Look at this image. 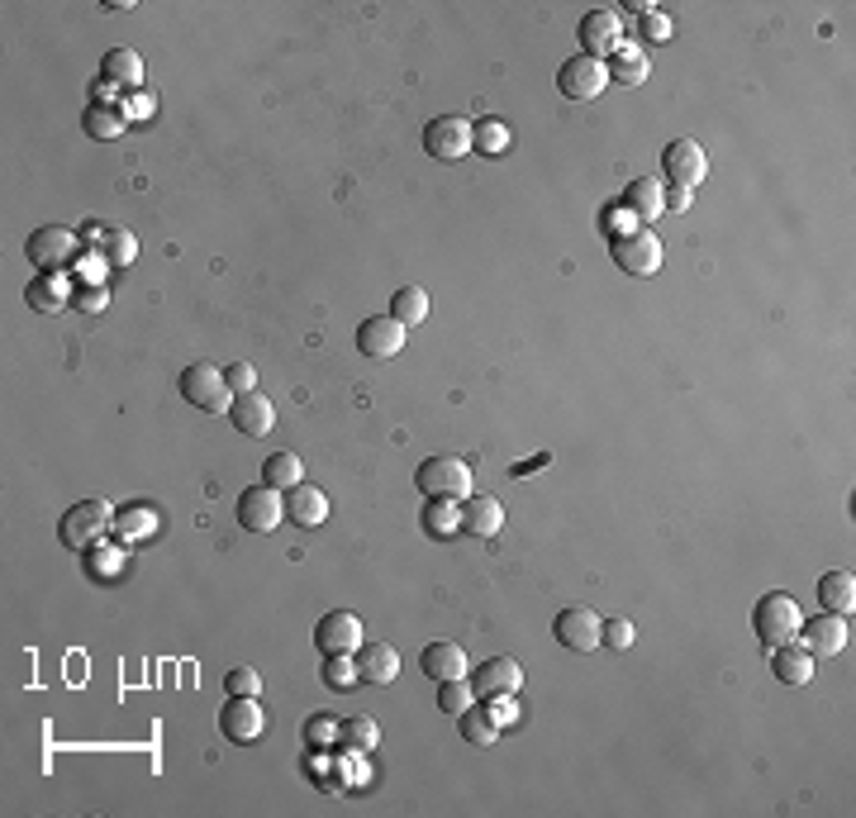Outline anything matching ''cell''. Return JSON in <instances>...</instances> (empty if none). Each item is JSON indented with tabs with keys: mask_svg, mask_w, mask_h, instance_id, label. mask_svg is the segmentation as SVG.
Masks as SVG:
<instances>
[{
	"mask_svg": "<svg viewBox=\"0 0 856 818\" xmlns=\"http://www.w3.org/2000/svg\"><path fill=\"white\" fill-rule=\"evenodd\" d=\"M510 143H514V134H510V124H504V120H476L471 124V148L476 153L504 157V153H510Z\"/></svg>",
	"mask_w": 856,
	"mask_h": 818,
	"instance_id": "cell-30",
	"label": "cell"
},
{
	"mask_svg": "<svg viewBox=\"0 0 856 818\" xmlns=\"http://www.w3.org/2000/svg\"><path fill=\"white\" fill-rule=\"evenodd\" d=\"M690 210V190L686 186H666V215H686Z\"/></svg>",
	"mask_w": 856,
	"mask_h": 818,
	"instance_id": "cell-47",
	"label": "cell"
},
{
	"mask_svg": "<svg viewBox=\"0 0 856 818\" xmlns=\"http://www.w3.org/2000/svg\"><path fill=\"white\" fill-rule=\"evenodd\" d=\"M609 252H614L618 271H628V277H657L661 271V244L653 229H633V234L609 238Z\"/></svg>",
	"mask_w": 856,
	"mask_h": 818,
	"instance_id": "cell-6",
	"label": "cell"
},
{
	"mask_svg": "<svg viewBox=\"0 0 856 818\" xmlns=\"http://www.w3.org/2000/svg\"><path fill=\"white\" fill-rule=\"evenodd\" d=\"M638 34H643L647 43H666V39H671V20H666L661 10H647V14H643V24H638Z\"/></svg>",
	"mask_w": 856,
	"mask_h": 818,
	"instance_id": "cell-42",
	"label": "cell"
},
{
	"mask_svg": "<svg viewBox=\"0 0 856 818\" xmlns=\"http://www.w3.org/2000/svg\"><path fill=\"white\" fill-rule=\"evenodd\" d=\"M661 172H666V186L695 190L709 176V157L695 138H676V143H666V153H661Z\"/></svg>",
	"mask_w": 856,
	"mask_h": 818,
	"instance_id": "cell-9",
	"label": "cell"
},
{
	"mask_svg": "<svg viewBox=\"0 0 856 818\" xmlns=\"http://www.w3.org/2000/svg\"><path fill=\"white\" fill-rule=\"evenodd\" d=\"M390 319H395V324H405V329L424 324V319H428V291H424V286H405V291L390 300Z\"/></svg>",
	"mask_w": 856,
	"mask_h": 818,
	"instance_id": "cell-33",
	"label": "cell"
},
{
	"mask_svg": "<svg viewBox=\"0 0 856 818\" xmlns=\"http://www.w3.org/2000/svg\"><path fill=\"white\" fill-rule=\"evenodd\" d=\"M305 747H310V752H328V747H338V718H328V714L305 718Z\"/></svg>",
	"mask_w": 856,
	"mask_h": 818,
	"instance_id": "cell-38",
	"label": "cell"
},
{
	"mask_svg": "<svg viewBox=\"0 0 856 818\" xmlns=\"http://www.w3.org/2000/svg\"><path fill=\"white\" fill-rule=\"evenodd\" d=\"M219 733L229 743H258L262 737V710L252 695H229V704L219 710Z\"/></svg>",
	"mask_w": 856,
	"mask_h": 818,
	"instance_id": "cell-17",
	"label": "cell"
},
{
	"mask_svg": "<svg viewBox=\"0 0 856 818\" xmlns=\"http://www.w3.org/2000/svg\"><path fill=\"white\" fill-rule=\"evenodd\" d=\"M225 690H229V695H252V700H258L262 695V676L252 666H233L225 676Z\"/></svg>",
	"mask_w": 856,
	"mask_h": 818,
	"instance_id": "cell-40",
	"label": "cell"
},
{
	"mask_svg": "<svg viewBox=\"0 0 856 818\" xmlns=\"http://www.w3.org/2000/svg\"><path fill=\"white\" fill-rule=\"evenodd\" d=\"M818 600L828 614H847L852 619V609H856V576L852 571H828L818 581Z\"/></svg>",
	"mask_w": 856,
	"mask_h": 818,
	"instance_id": "cell-27",
	"label": "cell"
},
{
	"mask_svg": "<svg viewBox=\"0 0 856 818\" xmlns=\"http://www.w3.org/2000/svg\"><path fill=\"white\" fill-rule=\"evenodd\" d=\"M101 76L105 82H115L119 91H138L143 86V58L134 53V48H109V53L101 58Z\"/></svg>",
	"mask_w": 856,
	"mask_h": 818,
	"instance_id": "cell-26",
	"label": "cell"
},
{
	"mask_svg": "<svg viewBox=\"0 0 856 818\" xmlns=\"http://www.w3.org/2000/svg\"><path fill=\"white\" fill-rule=\"evenodd\" d=\"M353 681H362V671L353 662V652H333L324 656V685L328 690H353Z\"/></svg>",
	"mask_w": 856,
	"mask_h": 818,
	"instance_id": "cell-36",
	"label": "cell"
},
{
	"mask_svg": "<svg viewBox=\"0 0 856 818\" xmlns=\"http://www.w3.org/2000/svg\"><path fill=\"white\" fill-rule=\"evenodd\" d=\"M633 215L624 210V205H605V215H599V229H605L609 238H618V234H633V224H628Z\"/></svg>",
	"mask_w": 856,
	"mask_h": 818,
	"instance_id": "cell-44",
	"label": "cell"
},
{
	"mask_svg": "<svg viewBox=\"0 0 856 818\" xmlns=\"http://www.w3.org/2000/svg\"><path fill=\"white\" fill-rule=\"evenodd\" d=\"M300 480H305V467H300V457L295 453H272L262 462V486H272V490H295Z\"/></svg>",
	"mask_w": 856,
	"mask_h": 818,
	"instance_id": "cell-31",
	"label": "cell"
},
{
	"mask_svg": "<svg viewBox=\"0 0 856 818\" xmlns=\"http://www.w3.org/2000/svg\"><path fill=\"white\" fill-rule=\"evenodd\" d=\"M229 420H233V428L243 433V438H267L272 424H276V410H272V400H267V395L248 391V395H233Z\"/></svg>",
	"mask_w": 856,
	"mask_h": 818,
	"instance_id": "cell-18",
	"label": "cell"
},
{
	"mask_svg": "<svg viewBox=\"0 0 856 818\" xmlns=\"http://www.w3.org/2000/svg\"><path fill=\"white\" fill-rule=\"evenodd\" d=\"M486 710L495 714V724H500V728L519 724V704H514V695H495V700H486Z\"/></svg>",
	"mask_w": 856,
	"mask_h": 818,
	"instance_id": "cell-46",
	"label": "cell"
},
{
	"mask_svg": "<svg viewBox=\"0 0 856 818\" xmlns=\"http://www.w3.org/2000/svg\"><path fill=\"white\" fill-rule=\"evenodd\" d=\"M476 704V690H471V681L462 676V681H438V710L442 714H467Z\"/></svg>",
	"mask_w": 856,
	"mask_h": 818,
	"instance_id": "cell-37",
	"label": "cell"
},
{
	"mask_svg": "<svg viewBox=\"0 0 856 818\" xmlns=\"http://www.w3.org/2000/svg\"><path fill=\"white\" fill-rule=\"evenodd\" d=\"M457 728H462V737L471 747H495V737H500V724H495V714L490 710H471L467 714H457Z\"/></svg>",
	"mask_w": 856,
	"mask_h": 818,
	"instance_id": "cell-32",
	"label": "cell"
},
{
	"mask_svg": "<svg viewBox=\"0 0 856 818\" xmlns=\"http://www.w3.org/2000/svg\"><path fill=\"white\" fill-rule=\"evenodd\" d=\"M82 130H86L95 143H115V138H124V130H129V110H124V105H101V101H91V105H86V115H82Z\"/></svg>",
	"mask_w": 856,
	"mask_h": 818,
	"instance_id": "cell-25",
	"label": "cell"
},
{
	"mask_svg": "<svg viewBox=\"0 0 856 818\" xmlns=\"http://www.w3.org/2000/svg\"><path fill=\"white\" fill-rule=\"evenodd\" d=\"M72 304H76V310H82V314H101L105 304H109V296H105V286H91V291L82 286V291L72 296Z\"/></svg>",
	"mask_w": 856,
	"mask_h": 818,
	"instance_id": "cell-45",
	"label": "cell"
},
{
	"mask_svg": "<svg viewBox=\"0 0 856 818\" xmlns=\"http://www.w3.org/2000/svg\"><path fill=\"white\" fill-rule=\"evenodd\" d=\"M599 629H605V623H599V614L595 609H562L557 619H552V638H557V643L566 648V652H595L599 643H605V638H599Z\"/></svg>",
	"mask_w": 856,
	"mask_h": 818,
	"instance_id": "cell-12",
	"label": "cell"
},
{
	"mask_svg": "<svg viewBox=\"0 0 856 818\" xmlns=\"http://www.w3.org/2000/svg\"><path fill=\"white\" fill-rule=\"evenodd\" d=\"M519 685H523V666L514 662V656H490V662H481V666L471 671V690L481 700L519 695Z\"/></svg>",
	"mask_w": 856,
	"mask_h": 818,
	"instance_id": "cell-16",
	"label": "cell"
},
{
	"mask_svg": "<svg viewBox=\"0 0 856 818\" xmlns=\"http://www.w3.org/2000/svg\"><path fill=\"white\" fill-rule=\"evenodd\" d=\"M618 205H624L633 219H643V229H647V224H657L666 215V182H657V176H638V182H628Z\"/></svg>",
	"mask_w": 856,
	"mask_h": 818,
	"instance_id": "cell-19",
	"label": "cell"
},
{
	"mask_svg": "<svg viewBox=\"0 0 856 818\" xmlns=\"http://www.w3.org/2000/svg\"><path fill=\"white\" fill-rule=\"evenodd\" d=\"M605 68H609V82H618V86H643L647 82V58L633 53V48H618Z\"/></svg>",
	"mask_w": 856,
	"mask_h": 818,
	"instance_id": "cell-35",
	"label": "cell"
},
{
	"mask_svg": "<svg viewBox=\"0 0 856 818\" xmlns=\"http://www.w3.org/2000/svg\"><path fill=\"white\" fill-rule=\"evenodd\" d=\"M424 534L434 538H452L462 534V500H424Z\"/></svg>",
	"mask_w": 856,
	"mask_h": 818,
	"instance_id": "cell-28",
	"label": "cell"
},
{
	"mask_svg": "<svg viewBox=\"0 0 856 818\" xmlns=\"http://www.w3.org/2000/svg\"><path fill=\"white\" fill-rule=\"evenodd\" d=\"M281 519H285L281 490H272V486H248L243 495H238V524H243L248 534H276Z\"/></svg>",
	"mask_w": 856,
	"mask_h": 818,
	"instance_id": "cell-8",
	"label": "cell"
},
{
	"mask_svg": "<svg viewBox=\"0 0 856 818\" xmlns=\"http://www.w3.org/2000/svg\"><path fill=\"white\" fill-rule=\"evenodd\" d=\"M109 524H115V515H109L105 500H82L62 515L58 538H62V548H72V552H91L95 542L109 534Z\"/></svg>",
	"mask_w": 856,
	"mask_h": 818,
	"instance_id": "cell-4",
	"label": "cell"
},
{
	"mask_svg": "<svg viewBox=\"0 0 856 818\" xmlns=\"http://www.w3.org/2000/svg\"><path fill=\"white\" fill-rule=\"evenodd\" d=\"M357 671H362V681L367 685H390L395 676H400V652H395L390 643H362L357 648Z\"/></svg>",
	"mask_w": 856,
	"mask_h": 818,
	"instance_id": "cell-22",
	"label": "cell"
},
{
	"mask_svg": "<svg viewBox=\"0 0 856 818\" xmlns=\"http://www.w3.org/2000/svg\"><path fill=\"white\" fill-rule=\"evenodd\" d=\"M24 296H29V304H34L39 314H58L62 304H72V300H67V286H62V281L53 277V271H43V277H39L34 286H29Z\"/></svg>",
	"mask_w": 856,
	"mask_h": 818,
	"instance_id": "cell-34",
	"label": "cell"
},
{
	"mask_svg": "<svg viewBox=\"0 0 856 818\" xmlns=\"http://www.w3.org/2000/svg\"><path fill=\"white\" fill-rule=\"evenodd\" d=\"M800 638H804L808 656H837V652H847L852 623H847V614H828V609H823L818 619L800 623Z\"/></svg>",
	"mask_w": 856,
	"mask_h": 818,
	"instance_id": "cell-14",
	"label": "cell"
},
{
	"mask_svg": "<svg viewBox=\"0 0 856 818\" xmlns=\"http://www.w3.org/2000/svg\"><path fill=\"white\" fill-rule=\"evenodd\" d=\"M576 34H581V53L585 58L605 62V58H614L618 48H624V14H618V10H591L581 20Z\"/></svg>",
	"mask_w": 856,
	"mask_h": 818,
	"instance_id": "cell-10",
	"label": "cell"
},
{
	"mask_svg": "<svg viewBox=\"0 0 856 818\" xmlns=\"http://www.w3.org/2000/svg\"><path fill=\"white\" fill-rule=\"evenodd\" d=\"M605 86H609V68L599 58L576 53L571 62H562V68H557V91L566 95V101H576V105L599 101V91H605Z\"/></svg>",
	"mask_w": 856,
	"mask_h": 818,
	"instance_id": "cell-5",
	"label": "cell"
},
{
	"mask_svg": "<svg viewBox=\"0 0 856 818\" xmlns=\"http://www.w3.org/2000/svg\"><path fill=\"white\" fill-rule=\"evenodd\" d=\"M285 519L295 528H320L328 519V495L320 486H305V480H300L295 490H285Z\"/></svg>",
	"mask_w": 856,
	"mask_h": 818,
	"instance_id": "cell-20",
	"label": "cell"
},
{
	"mask_svg": "<svg viewBox=\"0 0 856 818\" xmlns=\"http://www.w3.org/2000/svg\"><path fill=\"white\" fill-rule=\"evenodd\" d=\"M400 348H405V324H395L390 314H376V319H362V324H357V352H362V358L386 362Z\"/></svg>",
	"mask_w": 856,
	"mask_h": 818,
	"instance_id": "cell-15",
	"label": "cell"
},
{
	"mask_svg": "<svg viewBox=\"0 0 856 818\" xmlns=\"http://www.w3.org/2000/svg\"><path fill=\"white\" fill-rule=\"evenodd\" d=\"M424 148H428V157H438V163H457V157H467L471 153V120H462V115L428 120Z\"/></svg>",
	"mask_w": 856,
	"mask_h": 818,
	"instance_id": "cell-11",
	"label": "cell"
},
{
	"mask_svg": "<svg viewBox=\"0 0 856 818\" xmlns=\"http://www.w3.org/2000/svg\"><path fill=\"white\" fill-rule=\"evenodd\" d=\"M314 648H320L324 656L357 652L362 648V619L353 614V609H333V614H324L320 623H314Z\"/></svg>",
	"mask_w": 856,
	"mask_h": 818,
	"instance_id": "cell-13",
	"label": "cell"
},
{
	"mask_svg": "<svg viewBox=\"0 0 856 818\" xmlns=\"http://www.w3.org/2000/svg\"><path fill=\"white\" fill-rule=\"evenodd\" d=\"M153 115V95H134V101H129V120H148Z\"/></svg>",
	"mask_w": 856,
	"mask_h": 818,
	"instance_id": "cell-48",
	"label": "cell"
},
{
	"mask_svg": "<svg viewBox=\"0 0 856 818\" xmlns=\"http://www.w3.org/2000/svg\"><path fill=\"white\" fill-rule=\"evenodd\" d=\"M771 676L785 681V685H808V681H814V656H808L804 643L771 648Z\"/></svg>",
	"mask_w": 856,
	"mask_h": 818,
	"instance_id": "cell-23",
	"label": "cell"
},
{
	"mask_svg": "<svg viewBox=\"0 0 856 818\" xmlns=\"http://www.w3.org/2000/svg\"><path fill=\"white\" fill-rule=\"evenodd\" d=\"M380 743V728L372 714H353V718H338V747L347 752H376Z\"/></svg>",
	"mask_w": 856,
	"mask_h": 818,
	"instance_id": "cell-29",
	"label": "cell"
},
{
	"mask_svg": "<svg viewBox=\"0 0 856 818\" xmlns=\"http://www.w3.org/2000/svg\"><path fill=\"white\" fill-rule=\"evenodd\" d=\"M138 258V238L129 229H109L105 234V262H115V267H129Z\"/></svg>",
	"mask_w": 856,
	"mask_h": 818,
	"instance_id": "cell-39",
	"label": "cell"
},
{
	"mask_svg": "<svg viewBox=\"0 0 856 818\" xmlns=\"http://www.w3.org/2000/svg\"><path fill=\"white\" fill-rule=\"evenodd\" d=\"M225 381H229V391H233V395H248V391H258V372H252L248 362H233V366H225Z\"/></svg>",
	"mask_w": 856,
	"mask_h": 818,
	"instance_id": "cell-43",
	"label": "cell"
},
{
	"mask_svg": "<svg viewBox=\"0 0 856 818\" xmlns=\"http://www.w3.org/2000/svg\"><path fill=\"white\" fill-rule=\"evenodd\" d=\"M24 258L34 262L39 271H62V267L76 258V234H72V229H62V224H43V229L29 234Z\"/></svg>",
	"mask_w": 856,
	"mask_h": 818,
	"instance_id": "cell-7",
	"label": "cell"
},
{
	"mask_svg": "<svg viewBox=\"0 0 856 818\" xmlns=\"http://www.w3.org/2000/svg\"><path fill=\"white\" fill-rule=\"evenodd\" d=\"M462 528L476 538H495L504 528V505L495 495H467L462 500Z\"/></svg>",
	"mask_w": 856,
	"mask_h": 818,
	"instance_id": "cell-21",
	"label": "cell"
},
{
	"mask_svg": "<svg viewBox=\"0 0 856 818\" xmlns=\"http://www.w3.org/2000/svg\"><path fill=\"white\" fill-rule=\"evenodd\" d=\"M177 391L190 410H200V414H229L233 405V391H229V381L219 366L210 362H196V366H186L181 381H177Z\"/></svg>",
	"mask_w": 856,
	"mask_h": 818,
	"instance_id": "cell-2",
	"label": "cell"
},
{
	"mask_svg": "<svg viewBox=\"0 0 856 818\" xmlns=\"http://www.w3.org/2000/svg\"><path fill=\"white\" fill-rule=\"evenodd\" d=\"M415 486L424 500H467L471 495V467L462 457H428L419 462Z\"/></svg>",
	"mask_w": 856,
	"mask_h": 818,
	"instance_id": "cell-3",
	"label": "cell"
},
{
	"mask_svg": "<svg viewBox=\"0 0 856 818\" xmlns=\"http://www.w3.org/2000/svg\"><path fill=\"white\" fill-rule=\"evenodd\" d=\"M419 666H424V676H434V681H462L467 676V652L442 638V643H428L424 648Z\"/></svg>",
	"mask_w": 856,
	"mask_h": 818,
	"instance_id": "cell-24",
	"label": "cell"
},
{
	"mask_svg": "<svg viewBox=\"0 0 856 818\" xmlns=\"http://www.w3.org/2000/svg\"><path fill=\"white\" fill-rule=\"evenodd\" d=\"M599 638H605L614 652H628L633 643H638V633H633V623H628V619H609L605 629H599Z\"/></svg>",
	"mask_w": 856,
	"mask_h": 818,
	"instance_id": "cell-41",
	"label": "cell"
},
{
	"mask_svg": "<svg viewBox=\"0 0 856 818\" xmlns=\"http://www.w3.org/2000/svg\"><path fill=\"white\" fill-rule=\"evenodd\" d=\"M800 623H804L800 600H795V596H785V590H771V596H761L756 609H752V629H756V638H761L766 648L795 643V638H800Z\"/></svg>",
	"mask_w": 856,
	"mask_h": 818,
	"instance_id": "cell-1",
	"label": "cell"
}]
</instances>
